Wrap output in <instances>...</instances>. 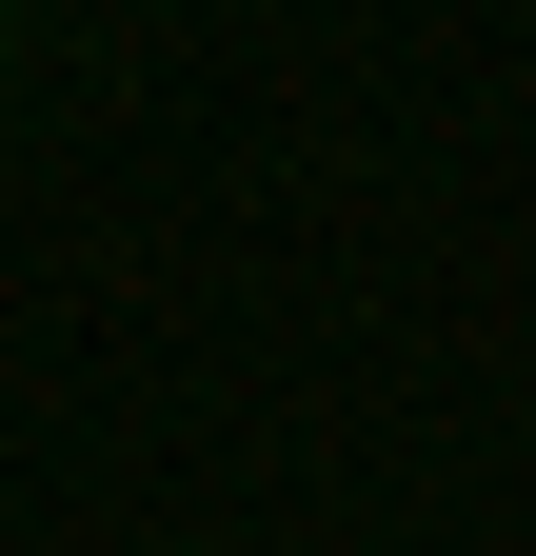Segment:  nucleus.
I'll use <instances>...</instances> for the list:
<instances>
[{
    "mask_svg": "<svg viewBox=\"0 0 536 556\" xmlns=\"http://www.w3.org/2000/svg\"><path fill=\"white\" fill-rule=\"evenodd\" d=\"M0 40H21V0H0Z\"/></svg>",
    "mask_w": 536,
    "mask_h": 556,
    "instance_id": "1",
    "label": "nucleus"
}]
</instances>
